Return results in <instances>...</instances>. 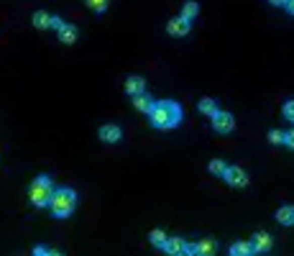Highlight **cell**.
I'll use <instances>...</instances> for the list:
<instances>
[{
    "label": "cell",
    "mask_w": 294,
    "mask_h": 256,
    "mask_svg": "<svg viewBox=\"0 0 294 256\" xmlns=\"http://www.w3.org/2000/svg\"><path fill=\"white\" fill-rule=\"evenodd\" d=\"M149 120L154 128L159 131H166V128H177L182 120V108L174 100H156L154 110L149 113Z\"/></svg>",
    "instance_id": "cell-1"
},
{
    "label": "cell",
    "mask_w": 294,
    "mask_h": 256,
    "mask_svg": "<svg viewBox=\"0 0 294 256\" xmlns=\"http://www.w3.org/2000/svg\"><path fill=\"white\" fill-rule=\"evenodd\" d=\"M52 197H54V185H52L49 175H38L28 187L31 205L33 207H46V205H52Z\"/></svg>",
    "instance_id": "cell-2"
},
{
    "label": "cell",
    "mask_w": 294,
    "mask_h": 256,
    "mask_svg": "<svg viewBox=\"0 0 294 256\" xmlns=\"http://www.w3.org/2000/svg\"><path fill=\"white\" fill-rule=\"evenodd\" d=\"M52 212H54V218H69L74 207H77V192L69 190V187H59L54 190V197H52Z\"/></svg>",
    "instance_id": "cell-3"
},
{
    "label": "cell",
    "mask_w": 294,
    "mask_h": 256,
    "mask_svg": "<svg viewBox=\"0 0 294 256\" xmlns=\"http://www.w3.org/2000/svg\"><path fill=\"white\" fill-rule=\"evenodd\" d=\"M213 128H215L218 134H223V136L233 134V131H235V118H233V113H228V110H218V115L213 118Z\"/></svg>",
    "instance_id": "cell-4"
},
{
    "label": "cell",
    "mask_w": 294,
    "mask_h": 256,
    "mask_svg": "<svg viewBox=\"0 0 294 256\" xmlns=\"http://www.w3.org/2000/svg\"><path fill=\"white\" fill-rule=\"evenodd\" d=\"M189 28H192V21H187V18H182V16H177V18H172L169 23H166V33H169V36H177V38H184V36L189 33Z\"/></svg>",
    "instance_id": "cell-5"
},
{
    "label": "cell",
    "mask_w": 294,
    "mask_h": 256,
    "mask_svg": "<svg viewBox=\"0 0 294 256\" xmlns=\"http://www.w3.org/2000/svg\"><path fill=\"white\" fill-rule=\"evenodd\" d=\"M251 246H254V253H269L274 248V238L266 231H259V233H254V238H251Z\"/></svg>",
    "instance_id": "cell-6"
},
{
    "label": "cell",
    "mask_w": 294,
    "mask_h": 256,
    "mask_svg": "<svg viewBox=\"0 0 294 256\" xmlns=\"http://www.w3.org/2000/svg\"><path fill=\"white\" fill-rule=\"evenodd\" d=\"M225 182L235 190H243L248 185V175L243 172L240 166H228V172H225Z\"/></svg>",
    "instance_id": "cell-7"
},
{
    "label": "cell",
    "mask_w": 294,
    "mask_h": 256,
    "mask_svg": "<svg viewBox=\"0 0 294 256\" xmlns=\"http://www.w3.org/2000/svg\"><path fill=\"white\" fill-rule=\"evenodd\" d=\"M120 139H123L120 125H115V123H105V125L100 128V141H103V144H118Z\"/></svg>",
    "instance_id": "cell-8"
},
{
    "label": "cell",
    "mask_w": 294,
    "mask_h": 256,
    "mask_svg": "<svg viewBox=\"0 0 294 256\" xmlns=\"http://www.w3.org/2000/svg\"><path fill=\"white\" fill-rule=\"evenodd\" d=\"M125 93H128L131 98H136V95L146 93V79H143V77H138V74L128 77V79H125Z\"/></svg>",
    "instance_id": "cell-9"
},
{
    "label": "cell",
    "mask_w": 294,
    "mask_h": 256,
    "mask_svg": "<svg viewBox=\"0 0 294 256\" xmlns=\"http://www.w3.org/2000/svg\"><path fill=\"white\" fill-rule=\"evenodd\" d=\"M184 248H187V241L179 238V236H172V238H166V243H164L161 251L172 253V256H179V253H184Z\"/></svg>",
    "instance_id": "cell-10"
},
{
    "label": "cell",
    "mask_w": 294,
    "mask_h": 256,
    "mask_svg": "<svg viewBox=\"0 0 294 256\" xmlns=\"http://www.w3.org/2000/svg\"><path fill=\"white\" fill-rule=\"evenodd\" d=\"M77 38H79V31H77V26H72V23H64V26L59 28V41H62V44L72 47Z\"/></svg>",
    "instance_id": "cell-11"
},
{
    "label": "cell",
    "mask_w": 294,
    "mask_h": 256,
    "mask_svg": "<svg viewBox=\"0 0 294 256\" xmlns=\"http://www.w3.org/2000/svg\"><path fill=\"white\" fill-rule=\"evenodd\" d=\"M133 105H136V110H138V113H146V115H149V113L154 110V105H156V100H154L151 95H146V93H141V95H136V98H133Z\"/></svg>",
    "instance_id": "cell-12"
},
{
    "label": "cell",
    "mask_w": 294,
    "mask_h": 256,
    "mask_svg": "<svg viewBox=\"0 0 294 256\" xmlns=\"http://www.w3.org/2000/svg\"><path fill=\"white\" fill-rule=\"evenodd\" d=\"M276 221L281 226H294V205H281L276 210Z\"/></svg>",
    "instance_id": "cell-13"
},
{
    "label": "cell",
    "mask_w": 294,
    "mask_h": 256,
    "mask_svg": "<svg viewBox=\"0 0 294 256\" xmlns=\"http://www.w3.org/2000/svg\"><path fill=\"white\" fill-rule=\"evenodd\" d=\"M197 108H200V113L207 115V118H215V115H218V103H215L213 98H202V100L197 103Z\"/></svg>",
    "instance_id": "cell-14"
},
{
    "label": "cell",
    "mask_w": 294,
    "mask_h": 256,
    "mask_svg": "<svg viewBox=\"0 0 294 256\" xmlns=\"http://www.w3.org/2000/svg\"><path fill=\"white\" fill-rule=\"evenodd\" d=\"M228 251H230V256H251L254 253V246H251V241H235Z\"/></svg>",
    "instance_id": "cell-15"
},
{
    "label": "cell",
    "mask_w": 294,
    "mask_h": 256,
    "mask_svg": "<svg viewBox=\"0 0 294 256\" xmlns=\"http://www.w3.org/2000/svg\"><path fill=\"white\" fill-rule=\"evenodd\" d=\"M218 251V243L213 241V238H202L200 243H197V253L200 256H213Z\"/></svg>",
    "instance_id": "cell-16"
},
{
    "label": "cell",
    "mask_w": 294,
    "mask_h": 256,
    "mask_svg": "<svg viewBox=\"0 0 294 256\" xmlns=\"http://www.w3.org/2000/svg\"><path fill=\"white\" fill-rule=\"evenodd\" d=\"M33 26H36L38 31L49 28V26H52V16H49L46 11H36V13H33Z\"/></svg>",
    "instance_id": "cell-17"
},
{
    "label": "cell",
    "mask_w": 294,
    "mask_h": 256,
    "mask_svg": "<svg viewBox=\"0 0 294 256\" xmlns=\"http://www.w3.org/2000/svg\"><path fill=\"white\" fill-rule=\"evenodd\" d=\"M207 169H210V175H215V177H225V172H228V164L223 161V159H213L207 164Z\"/></svg>",
    "instance_id": "cell-18"
},
{
    "label": "cell",
    "mask_w": 294,
    "mask_h": 256,
    "mask_svg": "<svg viewBox=\"0 0 294 256\" xmlns=\"http://www.w3.org/2000/svg\"><path fill=\"white\" fill-rule=\"evenodd\" d=\"M197 13H200V6L194 3V0H187V3H184V8H182V18H187V21H194V18H197Z\"/></svg>",
    "instance_id": "cell-19"
},
{
    "label": "cell",
    "mask_w": 294,
    "mask_h": 256,
    "mask_svg": "<svg viewBox=\"0 0 294 256\" xmlns=\"http://www.w3.org/2000/svg\"><path fill=\"white\" fill-rule=\"evenodd\" d=\"M166 236L161 228H156V231H151V236H149V241H151V246H156V248H164V243H166Z\"/></svg>",
    "instance_id": "cell-20"
},
{
    "label": "cell",
    "mask_w": 294,
    "mask_h": 256,
    "mask_svg": "<svg viewBox=\"0 0 294 256\" xmlns=\"http://www.w3.org/2000/svg\"><path fill=\"white\" fill-rule=\"evenodd\" d=\"M87 6H90L95 13H105L108 6H110V0H87Z\"/></svg>",
    "instance_id": "cell-21"
},
{
    "label": "cell",
    "mask_w": 294,
    "mask_h": 256,
    "mask_svg": "<svg viewBox=\"0 0 294 256\" xmlns=\"http://www.w3.org/2000/svg\"><path fill=\"white\" fill-rule=\"evenodd\" d=\"M269 144L281 146V144H284V131H276V128H271V131H269Z\"/></svg>",
    "instance_id": "cell-22"
},
{
    "label": "cell",
    "mask_w": 294,
    "mask_h": 256,
    "mask_svg": "<svg viewBox=\"0 0 294 256\" xmlns=\"http://www.w3.org/2000/svg\"><path fill=\"white\" fill-rule=\"evenodd\" d=\"M281 115L289 120V123H294V100H289V103H284V110H281Z\"/></svg>",
    "instance_id": "cell-23"
},
{
    "label": "cell",
    "mask_w": 294,
    "mask_h": 256,
    "mask_svg": "<svg viewBox=\"0 0 294 256\" xmlns=\"http://www.w3.org/2000/svg\"><path fill=\"white\" fill-rule=\"evenodd\" d=\"M33 253H36V256H49V253H59V251H54V248H49V246H36Z\"/></svg>",
    "instance_id": "cell-24"
},
{
    "label": "cell",
    "mask_w": 294,
    "mask_h": 256,
    "mask_svg": "<svg viewBox=\"0 0 294 256\" xmlns=\"http://www.w3.org/2000/svg\"><path fill=\"white\" fill-rule=\"evenodd\" d=\"M284 146L294 149V128H291V131H286V134H284Z\"/></svg>",
    "instance_id": "cell-25"
},
{
    "label": "cell",
    "mask_w": 294,
    "mask_h": 256,
    "mask_svg": "<svg viewBox=\"0 0 294 256\" xmlns=\"http://www.w3.org/2000/svg\"><path fill=\"white\" fill-rule=\"evenodd\" d=\"M62 26H64V21H62L59 16H52V28H57V31H59Z\"/></svg>",
    "instance_id": "cell-26"
},
{
    "label": "cell",
    "mask_w": 294,
    "mask_h": 256,
    "mask_svg": "<svg viewBox=\"0 0 294 256\" xmlns=\"http://www.w3.org/2000/svg\"><path fill=\"white\" fill-rule=\"evenodd\" d=\"M284 8H286V11L294 16V0H286V6H284Z\"/></svg>",
    "instance_id": "cell-27"
},
{
    "label": "cell",
    "mask_w": 294,
    "mask_h": 256,
    "mask_svg": "<svg viewBox=\"0 0 294 256\" xmlns=\"http://www.w3.org/2000/svg\"><path fill=\"white\" fill-rule=\"evenodd\" d=\"M271 6H286V0H269Z\"/></svg>",
    "instance_id": "cell-28"
}]
</instances>
